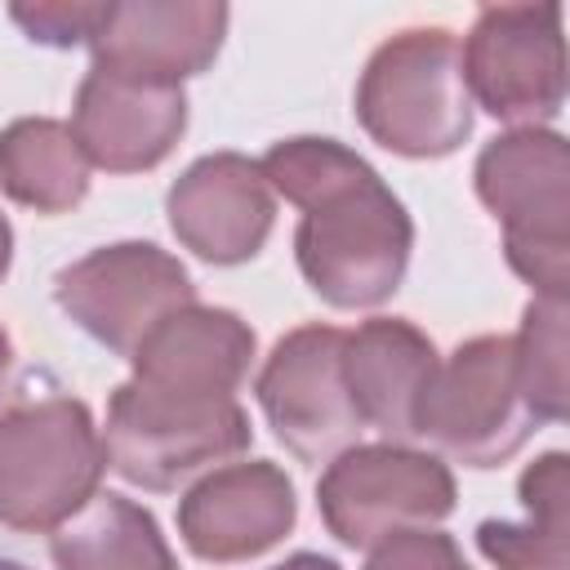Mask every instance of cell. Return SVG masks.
I'll use <instances>...</instances> for the list:
<instances>
[{
	"mask_svg": "<svg viewBox=\"0 0 570 570\" xmlns=\"http://www.w3.org/2000/svg\"><path fill=\"white\" fill-rule=\"evenodd\" d=\"M94 165L67 120L18 116L0 129V191L36 214H67L89 196Z\"/></svg>",
	"mask_w": 570,
	"mask_h": 570,
	"instance_id": "18",
	"label": "cell"
},
{
	"mask_svg": "<svg viewBox=\"0 0 570 570\" xmlns=\"http://www.w3.org/2000/svg\"><path fill=\"white\" fill-rule=\"evenodd\" d=\"M102 0H36V4H13L9 18L27 31V40L49 45V49H76L89 45L98 27Z\"/></svg>",
	"mask_w": 570,
	"mask_h": 570,
	"instance_id": "21",
	"label": "cell"
},
{
	"mask_svg": "<svg viewBox=\"0 0 570 570\" xmlns=\"http://www.w3.org/2000/svg\"><path fill=\"white\" fill-rule=\"evenodd\" d=\"M272 570H343L334 557H321V552H294L285 561H276Z\"/></svg>",
	"mask_w": 570,
	"mask_h": 570,
	"instance_id": "24",
	"label": "cell"
},
{
	"mask_svg": "<svg viewBox=\"0 0 570 570\" xmlns=\"http://www.w3.org/2000/svg\"><path fill=\"white\" fill-rule=\"evenodd\" d=\"M169 232L200 263L236 267L249 263L276 223V191L258 160L240 151H209L191 160L165 191Z\"/></svg>",
	"mask_w": 570,
	"mask_h": 570,
	"instance_id": "12",
	"label": "cell"
},
{
	"mask_svg": "<svg viewBox=\"0 0 570 570\" xmlns=\"http://www.w3.org/2000/svg\"><path fill=\"white\" fill-rule=\"evenodd\" d=\"M476 200L503 227L508 267L534 298L570 289V147L557 129H508L472 165Z\"/></svg>",
	"mask_w": 570,
	"mask_h": 570,
	"instance_id": "3",
	"label": "cell"
},
{
	"mask_svg": "<svg viewBox=\"0 0 570 570\" xmlns=\"http://www.w3.org/2000/svg\"><path fill=\"white\" fill-rule=\"evenodd\" d=\"M254 396L276 441L303 463H330L365 432L343 383L338 325L312 321L281 334L254 379Z\"/></svg>",
	"mask_w": 570,
	"mask_h": 570,
	"instance_id": "10",
	"label": "cell"
},
{
	"mask_svg": "<svg viewBox=\"0 0 570 570\" xmlns=\"http://www.w3.org/2000/svg\"><path fill=\"white\" fill-rule=\"evenodd\" d=\"M414 432L436 459L463 468L508 463L530 441V432H539V419L521 396L512 334H476L459 343L436 365Z\"/></svg>",
	"mask_w": 570,
	"mask_h": 570,
	"instance_id": "6",
	"label": "cell"
},
{
	"mask_svg": "<svg viewBox=\"0 0 570 570\" xmlns=\"http://www.w3.org/2000/svg\"><path fill=\"white\" fill-rule=\"evenodd\" d=\"M454 499L459 485L445 459L392 441L347 445L316 481L321 521L352 552H370L401 530L441 525L454 512Z\"/></svg>",
	"mask_w": 570,
	"mask_h": 570,
	"instance_id": "7",
	"label": "cell"
},
{
	"mask_svg": "<svg viewBox=\"0 0 570 570\" xmlns=\"http://www.w3.org/2000/svg\"><path fill=\"white\" fill-rule=\"evenodd\" d=\"M512 352H517V379H521V396L530 405V414L543 423H561L566 419V396H570V379H566V298H530L521 312V330L512 334Z\"/></svg>",
	"mask_w": 570,
	"mask_h": 570,
	"instance_id": "20",
	"label": "cell"
},
{
	"mask_svg": "<svg viewBox=\"0 0 570 570\" xmlns=\"http://www.w3.org/2000/svg\"><path fill=\"white\" fill-rule=\"evenodd\" d=\"M361 129L405 160H441L472 134V98L450 27H405L387 36L356 80Z\"/></svg>",
	"mask_w": 570,
	"mask_h": 570,
	"instance_id": "4",
	"label": "cell"
},
{
	"mask_svg": "<svg viewBox=\"0 0 570 570\" xmlns=\"http://www.w3.org/2000/svg\"><path fill=\"white\" fill-rule=\"evenodd\" d=\"M13 338L4 334V325H0V414L9 410V401H13Z\"/></svg>",
	"mask_w": 570,
	"mask_h": 570,
	"instance_id": "23",
	"label": "cell"
},
{
	"mask_svg": "<svg viewBox=\"0 0 570 570\" xmlns=\"http://www.w3.org/2000/svg\"><path fill=\"white\" fill-rule=\"evenodd\" d=\"M254 330L232 307H205L187 303L169 312L129 356V370L142 379H169V383H196L218 392H240L254 365Z\"/></svg>",
	"mask_w": 570,
	"mask_h": 570,
	"instance_id": "16",
	"label": "cell"
},
{
	"mask_svg": "<svg viewBox=\"0 0 570 570\" xmlns=\"http://www.w3.org/2000/svg\"><path fill=\"white\" fill-rule=\"evenodd\" d=\"M436 343L405 316H370L343 330V383L361 414L392 445H410L419 432V405L436 374Z\"/></svg>",
	"mask_w": 570,
	"mask_h": 570,
	"instance_id": "15",
	"label": "cell"
},
{
	"mask_svg": "<svg viewBox=\"0 0 570 570\" xmlns=\"http://www.w3.org/2000/svg\"><path fill=\"white\" fill-rule=\"evenodd\" d=\"M365 570H472L459 552V543L428 525V530H401L370 548Z\"/></svg>",
	"mask_w": 570,
	"mask_h": 570,
	"instance_id": "22",
	"label": "cell"
},
{
	"mask_svg": "<svg viewBox=\"0 0 570 570\" xmlns=\"http://www.w3.org/2000/svg\"><path fill=\"white\" fill-rule=\"evenodd\" d=\"M58 570H178L156 517L125 494H94L49 534Z\"/></svg>",
	"mask_w": 570,
	"mask_h": 570,
	"instance_id": "19",
	"label": "cell"
},
{
	"mask_svg": "<svg viewBox=\"0 0 570 570\" xmlns=\"http://www.w3.org/2000/svg\"><path fill=\"white\" fill-rule=\"evenodd\" d=\"M227 22L218 0H102L89 53L94 67L183 85L218 58Z\"/></svg>",
	"mask_w": 570,
	"mask_h": 570,
	"instance_id": "14",
	"label": "cell"
},
{
	"mask_svg": "<svg viewBox=\"0 0 570 570\" xmlns=\"http://www.w3.org/2000/svg\"><path fill=\"white\" fill-rule=\"evenodd\" d=\"M0 570H27L22 561H9V557H0Z\"/></svg>",
	"mask_w": 570,
	"mask_h": 570,
	"instance_id": "26",
	"label": "cell"
},
{
	"mask_svg": "<svg viewBox=\"0 0 570 570\" xmlns=\"http://www.w3.org/2000/svg\"><path fill=\"white\" fill-rule=\"evenodd\" d=\"M53 303L94 343L129 361L169 312L196 303V285L169 249L151 240H116L67 263L53 276Z\"/></svg>",
	"mask_w": 570,
	"mask_h": 570,
	"instance_id": "9",
	"label": "cell"
},
{
	"mask_svg": "<svg viewBox=\"0 0 570 570\" xmlns=\"http://www.w3.org/2000/svg\"><path fill=\"white\" fill-rule=\"evenodd\" d=\"M298 521L294 481L272 459L223 463L178 499V534L191 557L236 566L276 548Z\"/></svg>",
	"mask_w": 570,
	"mask_h": 570,
	"instance_id": "11",
	"label": "cell"
},
{
	"mask_svg": "<svg viewBox=\"0 0 570 570\" xmlns=\"http://www.w3.org/2000/svg\"><path fill=\"white\" fill-rule=\"evenodd\" d=\"M183 129H187L183 85H160L89 62L76 89L71 134L94 169L107 174L156 169L178 147Z\"/></svg>",
	"mask_w": 570,
	"mask_h": 570,
	"instance_id": "13",
	"label": "cell"
},
{
	"mask_svg": "<svg viewBox=\"0 0 570 570\" xmlns=\"http://www.w3.org/2000/svg\"><path fill=\"white\" fill-rule=\"evenodd\" d=\"M459 67L468 98L512 129H548L566 102L561 4H485L476 9Z\"/></svg>",
	"mask_w": 570,
	"mask_h": 570,
	"instance_id": "8",
	"label": "cell"
},
{
	"mask_svg": "<svg viewBox=\"0 0 570 570\" xmlns=\"http://www.w3.org/2000/svg\"><path fill=\"white\" fill-rule=\"evenodd\" d=\"M9 263H13V227H9V218L0 214V281L9 276Z\"/></svg>",
	"mask_w": 570,
	"mask_h": 570,
	"instance_id": "25",
	"label": "cell"
},
{
	"mask_svg": "<svg viewBox=\"0 0 570 570\" xmlns=\"http://www.w3.org/2000/svg\"><path fill=\"white\" fill-rule=\"evenodd\" d=\"M525 521H481L476 548L494 570H570V459L539 454L517 481Z\"/></svg>",
	"mask_w": 570,
	"mask_h": 570,
	"instance_id": "17",
	"label": "cell"
},
{
	"mask_svg": "<svg viewBox=\"0 0 570 570\" xmlns=\"http://www.w3.org/2000/svg\"><path fill=\"white\" fill-rule=\"evenodd\" d=\"M249 441V414L232 392L129 374L107 401V468L151 494L223 468Z\"/></svg>",
	"mask_w": 570,
	"mask_h": 570,
	"instance_id": "2",
	"label": "cell"
},
{
	"mask_svg": "<svg viewBox=\"0 0 570 570\" xmlns=\"http://www.w3.org/2000/svg\"><path fill=\"white\" fill-rule=\"evenodd\" d=\"M258 169L267 187L298 209L294 258L321 303L356 312L401 289L414 223L365 156L338 138L298 134L272 142Z\"/></svg>",
	"mask_w": 570,
	"mask_h": 570,
	"instance_id": "1",
	"label": "cell"
},
{
	"mask_svg": "<svg viewBox=\"0 0 570 570\" xmlns=\"http://www.w3.org/2000/svg\"><path fill=\"white\" fill-rule=\"evenodd\" d=\"M107 472L102 432L85 401L45 396L0 414V525L53 534L71 521Z\"/></svg>",
	"mask_w": 570,
	"mask_h": 570,
	"instance_id": "5",
	"label": "cell"
}]
</instances>
